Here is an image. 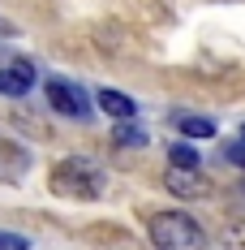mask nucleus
Here are the masks:
<instances>
[{
	"instance_id": "nucleus-1",
	"label": "nucleus",
	"mask_w": 245,
	"mask_h": 250,
	"mask_svg": "<svg viewBox=\"0 0 245 250\" xmlns=\"http://www.w3.org/2000/svg\"><path fill=\"white\" fill-rule=\"evenodd\" d=\"M147 237L155 250H202L207 246L202 225L194 216H185V211H151Z\"/></svg>"
},
{
	"instance_id": "nucleus-2",
	"label": "nucleus",
	"mask_w": 245,
	"mask_h": 250,
	"mask_svg": "<svg viewBox=\"0 0 245 250\" xmlns=\"http://www.w3.org/2000/svg\"><path fill=\"white\" fill-rule=\"evenodd\" d=\"M52 186H56V194L95 199V194H103V173L95 164H86V160H65V164L52 168Z\"/></svg>"
},
{
	"instance_id": "nucleus-3",
	"label": "nucleus",
	"mask_w": 245,
	"mask_h": 250,
	"mask_svg": "<svg viewBox=\"0 0 245 250\" xmlns=\"http://www.w3.org/2000/svg\"><path fill=\"white\" fill-rule=\"evenodd\" d=\"M43 91H48L52 112H60V117H77V121H86V117H91L86 95H82L77 86H69L65 78H48V82H43Z\"/></svg>"
},
{
	"instance_id": "nucleus-4",
	"label": "nucleus",
	"mask_w": 245,
	"mask_h": 250,
	"mask_svg": "<svg viewBox=\"0 0 245 250\" xmlns=\"http://www.w3.org/2000/svg\"><path fill=\"white\" fill-rule=\"evenodd\" d=\"M164 186H168L172 194H181V199H207L211 194V181L198 173V168H168Z\"/></svg>"
},
{
	"instance_id": "nucleus-5",
	"label": "nucleus",
	"mask_w": 245,
	"mask_h": 250,
	"mask_svg": "<svg viewBox=\"0 0 245 250\" xmlns=\"http://www.w3.org/2000/svg\"><path fill=\"white\" fill-rule=\"evenodd\" d=\"M35 86V69L26 61H13L9 69H0V95H26Z\"/></svg>"
},
{
	"instance_id": "nucleus-6",
	"label": "nucleus",
	"mask_w": 245,
	"mask_h": 250,
	"mask_svg": "<svg viewBox=\"0 0 245 250\" xmlns=\"http://www.w3.org/2000/svg\"><path fill=\"white\" fill-rule=\"evenodd\" d=\"M99 108H103L112 121H133V117H138V104L129 100V95H121V91H108V86L99 91Z\"/></svg>"
},
{
	"instance_id": "nucleus-7",
	"label": "nucleus",
	"mask_w": 245,
	"mask_h": 250,
	"mask_svg": "<svg viewBox=\"0 0 245 250\" xmlns=\"http://www.w3.org/2000/svg\"><path fill=\"white\" fill-rule=\"evenodd\" d=\"M172 125H176L185 138H211V134H215V121H211V117H194V112L172 117Z\"/></svg>"
},
{
	"instance_id": "nucleus-8",
	"label": "nucleus",
	"mask_w": 245,
	"mask_h": 250,
	"mask_svg": "<svg viewBox=\"0 0 245 250\" xmlns=\"http://www.w3.org/2000/svg\"><path fill=\"white\" fill-rule=\"evenodd\" d=\"M112 143H116V147H147V129H142V125H129V121H116Z\"/></svg>"
},
{
	"instance_id": "nucleus-9",
	"label": "nucleus",
	"mask_w": 245,
	"mask_h": 250,
	"mask_svg": "<svg viewBox=\"0 0 245 250\" xmlns=\"http://www.w3.org/2000/svg\"><path fill=\"white\" fill-rule=\"evenodd\" d=\"M168 160H172V168H198V155H194V147H172L168 151Z\"/></svg>"
},
{
	"instance_id": "nucleus-10",
	"label": "nucleus",
	"mask_w": 245,
	"mask_h": 250,
	"mask_svg": "<svg viewBox=\"0 0 245 250\" xmlns=\"http://www.w3.org/2000/svg\"><path fill=\"white\" fill-rule=\"evenodd\" d=\"M0 250H30V242L18 233H0Z\"/></svg>"
}]
</instances>
